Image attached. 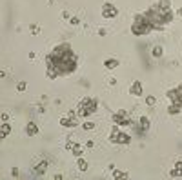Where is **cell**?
<instances>
[{
  "mask_svg": "<svg viewBox=\"0 0 182 180\" xmlns=\"http://www.w3.org/2000/svg\"><path fill=\"white\" fill-rule=\"evenodd\" d=\"M46 64H47V78L53 80L57 76L75 73L76 66H78V58H76L71 44L62 42L46 56Z\"/></svg>",
  "mask_w": 182,
  "mask_h": 180,
  "instance_id": "cell-1",
  "label": "cell"
},
{
  "mask_svg": "<svg viewBox=\"0 0 182 180\" xmlns=\"http://www.w3.org/2000/svg\"><path fill=\"white\" fill-rule=\"evenodd\" d=\"M155 31L153 29V24H151L148 13H137L135 18H133V24H131V33L135 36H142V35H148V33Z\"/></svg>",
  "mask_w": 182,
  "mask_h": 180,
  "instance_id": "cell-2",
  "label": "cell"
},
{
  "mask_svg": "<svg viewBox=\"0 0 182 180\" xmlns=\"http://www.w3.org/2000/svg\"><path fill=\"white\" fill-rule=\"evenodd\" d=\"M96 109H98V100L96 98H82L80 102H78V109H76V115L78 117H89V115H93Z\"/></svg>",
  "mask_w": 182,
  "mask_h": 180,
  "instance_id": "cell-3",
  "label": "cell"
},
{
  "mask_svg": "<svg viewBox=\"0 0 182 180\" xmlns=\"http://www.w3.org/2000/svg\"><path fill=\"white\" fill-rule=\"evenodd\" d=\"M107 140H109L111 144H115V146H129V144H131V137H129L128 133L120 131L117 124L113 126V129H111V133H109Z\"/></svg>",
  "mask_w": 182,
  "mask_h": 180,
  "instance_id": "cell-4",
  "label": "cell"
},
{
  "mask_svg": "<svg viewBox=\"0 0 182 180\" xmlns=\"http://www.w3.org/2000/svg\"><path fill=\"white\" fill-rule=\"evenodd\" d=\"M113 124H117V126H131V118H129L128 111L120 109L117 113H113Z\"/></svg>",
  "mask_w": 182,
  "mask_h": 180,
  "instance_id": "cell-5",
  "label": "cell"
},
{
  "mask_svg": "<svg viewBox=\"0 0 182 180\" xmlns=\"http://www.w3.org/2000/svg\"><path fill=\"white\" fill-rule=\"evenodd\" d=\"M117 15H118V9L111 4V2H106V4L102 6V18H107V20H109V18H115Z\"/></svg>",
  "mask_w": 182,
  "mask_h": 180,
  "instance_id": "cell-6",
  "label": "cell"
},
{
  "mask_svg": "<svg viewBox=\"0 0 182 180\" xmlns=\"http://www.w3.org/2000/svg\"><path fill=\"white\" fill-rule=\"evenodd\" d=\"M166 96L171 100L173 104H182V84L179 87H175V89L166 91Z\"/></svg>",
  "mask_w": 182,
  "mask_h": 180,
  "instance_id": "cell-7",
  "label": "cell"
},
{
  "mask_svg": "<svg viewBox=\"0 0 182 180\" xmlns=\"http://www.w3.org/2000/svg\"><path fill=\"white\" fill-rule=\"evenodd\" d=\"M46 171H47V160H37V164L33 166V175L35 177H44L46 175Z\"/></svg>",
  "mask_w": 182,
  "mask_h": 180,
  "instance_id": "cell-8",
  "label": "cell"
},
{
  "mask_svg": "<svg viewBox=\"0 0 182 180\" xmlns=\"http://www.w3.org/2000/svg\"><path fill=\"white\" fill-rule=\"evenodd\" d=\"M62 127H76L78 126V117H62L60 118V122H58Z\"/></svg>",
  "mask_w": 182,
  "mask_h": 180,
  "instance_id": "cell-9",
  "label": "cell"
},
{
  "mask_svg": "<svg viewBox=\"0 0 182 180\" xmlns=\"http://www.w3.org/2000/svg\"><path fill=\"white\" fill-rule=\"evenodd\" d=\"M142 89H144V87H142V82H140V80H135V82L131 84V87H129V93L133 96H142Z\"/></svg>",
  "mask_w": 182,
  "mask_h": 180,
  "instance_id": "cell-10",
  "label": "cell"
},
{
  "mask_svg": "<svg viewBox=\"0 0 182 180\" xmlns=\"http://www.w3.org/2000/svg\"><path fill=\"white\" fill-rule=\"evenodd\" d=\"M139 127H140V133H148V131H150V127H151L150 118L142 115V117L139 118Z\"/></svg>",
  "mask_w": 182,
  "mask_h": 180,
  "instance_id": "cell-11",
  "label": "cell"
},
{
  "mask_svg": "<svg viewBox=\"0 0 182 180\" xmlns=\"http://www.w3.org/2000/svg\"><path fill=\"white\" fill-rule=\"evenodd\" d=\"M38 131H40V129H38V126H37L33 120L26 124V135H27V137H35V135H38Z\"/></svg>",
  "mask_w": 182,
  "mask_h": 180,
  "instance_id": "cell-12",
  "label": "cell"
},
{
  "mask_svg": "<svg viewBox=\"0 0 182 180\" xmlns=\"http://www.w3.org/2000/svg\"><path fill=\"white\" fill-rule=\"evenodd\" d=\"M84 148H86V146H82V144H76V142H75V146L71 148V153H73V157H75V158H80V157L84 155Z\"/></svg>",
  "mask_w": 182,
  "mask_h": 180,
  "instance_id": "cell-13",
  "label": "cell"
},
{
  "mask_svg": "<svg viewBox=\"0 0 182 180\" xmlns=\"http://www.w3.org/2000/svg\"><path fill=\"white\" fill-rule=\"evenodd\" d=\"M182 111V104H170V107H168V113H170V115H171V117H175V115H179V113H180Z\"/></svg>",
  "mask_w": 182,
  "mask_h": 180,
  "instance_id": "cell-14",
  "label": "cell"
},
{
  "mask_svg": "<svg viewBox=\"0 0 182 180\" xmlns=\"http://www.w3.org/2000/svg\"><path fill=\"white\" fill-rule=\"evenodd\" d=\"M162 55H164L162 46L157 44V46H153V47H151V56H153V58H162Z\"/></svg>",
  "mask_w": 182,
  "mask_h": 180,
  "instance_id": "cell-15",
  "label": "cell"
},
{
  "mask_svg": "<svg viewBox=\"0 0 182 180\" xmlns=\"http://www.w3.org/2000/svg\"><path fill=\"white\" fill-rule=\"evenodd\" d=\"M76 168H78L80 173H86L87 168H89V164H87V160H84L82 157H80V158H76Z\"/></svg>",
  "mask_w": 182,
  "mask_h": 180,
  "instance_id": "cell-16",
  "label": "cell"
},
{
  "mask_svg": "<svg viewBox=\"0 0 182 180\" xmlns=\"http://www.w3.org/2000/svg\"><path fill=\"white\" fill-rule=\"evenodd\" d=\"M118 64L120 62H118L117 58H106V60H104V66H106L107 69H117Z\"/></svg>",
  "mask_w": 182,
  "mask_h": 180,
  "instance_id": "cell-17",
  "label": "cell"
},
{
  "mask_svg": "<svg viewBox=\"0 0 182 180\" xmlns=\"http://www.w3.org/2000/svg\"><path fill=\"white\" fill-rule=\"evenodd\" d=\"M0 131H2V138H6L7 135L11 133V124L9 122H2V127H0Z\"/></svg>",
  "mask_w": 182,
  "mask_h": 180,
  "instance_id": "cell-18",
  "label": "cell"
},
{
  "mask_svg": "<svg viewBox=\"0 0 182 180\" xmlns=\"http://www.w3.org/2000/svg\"><path fill=\"white\" fill-rule=\"evenodd\" d=\"M113 178H129V173H128V171L113 169Z\"/></svg>",
  "mask_w": 182,
  "mask_h": 180,
  "instance_id": "cell-19",
  "label": "cell"
},
{
  "mask_svg": "<svg viewBox=\"0 0 182 180\" xmlns=\"http://www.w3.org/2000/svg\"><path fill=\"white\" fill-rule=\"evenodd\" d=\"M170 177H173V178H180L182 177V168H173V169L170 171Z\"/></svg>",
  "mask_w": 182,
  "mask_h": 180,
  "instance_id": "cell-20",
  "label": "cell"
},
{
  "mask_svg": "<svg viewBox=\"0 0 182 180\" xmlns=\"http://www.w3.org/2000/svg\"><path fill=\"white\" fill-rule=\"evenodd\" d=\"M155 104H157V98H155V96H153V95H148V96H146V106L153 107V106H155Z\"/></svg>",
  "mask_w": 182,
  "mask_h": 180,
  "instance_id": "cell-21",
  "label": "cell"
},
{
  "mask_svg": "<svg viewBox=\"0 0 182 180\" xmlns=\"http://www.w3.org/2000/svg\"><path fill=\"white\" fill-rule=\"evenodd\" d=\"M159 6H160L162 9H171V2L170 0H160V2H157Z\"/></svg>",
  "mask_w": 182,
  "mask_h": 180,
  "instance_id": "cell-22",
  "label": "cell"
},
{
  "mask_svg": "<svg viewBox=\"0 0 182 180\" xmlns=\"http://www.w3.org/2000/svg\"><path fill=\"white\" fill-rule=\"evenodd\" d=\"M82 129H84V131H91V129H95V122H84V124H82Z\"/></svg>",
  "mask_w": 182,
  "mask_h": 180,
  "instance_id": "cell-23",
  "label": "cell"
},
{
  "mask_svg": "<svg viewBox=\"0 0 182 180\" xmlns=\"http://www.w3.org/2000/svg\"><path fill=\"white\" fill-rule=\"evenodd\" d=\"M26 89H27V84H26V82H18V84H17V91H18V93H24Z\"/></svg>",
  "mask_w": 182,
  "mask_h": 180,
  "instance_id": "cell-24",
  "label": "cell"
},
{
  "mask_svg": "<svg viewBox=\"0 0 182 180\" xmlns=\"http://www.w3.org/2000/svg\"><path fill=\"white\" fill-rule=\"evenodd\" d=\"M29 29H31L33 35H38V33H40V29H38V26H37V24H31V26H29Z\"/></svg>",
  "mask_w": 182,
  "mask_h": 180,
  "instance_id": "cell-25",
  "label": "cell"
},
{
  "mask_svg": "<svg viewBox=\"0 0 182 180\" xmlns=\"http://www.w3.org/2000/svg\"><path fill=\"white\" fill-rule=\"evenodd\" d=\"M69 24H71V26H78V24H80V18H78V17H71V18H69Z\"/></svg>",
  "mask_w": 182,
  "mask_h": 180,
  "instance_id": "cell-26",
  "label": "cell"
},
{
  "mask_svg": "<svg viewBox=\"0 0 182 180\" xmlns=\"http://www.w3.org/2000/svg\"><path fill=\"white\" fill-rule=\"evenodd\" d=\"M95 148V142H93V140H87L86 142V149H93Z\"/></svg>",
  "mask_w": 182,
  "mask_h": 180,
  "instance_id": "cell-27",
  "label": "cell"
},
{
  "mask_svg": "<svg viewBox=\"0 0 182 180\" xmlns=\"http://www.w3.org/2000/svg\"><path fill=\"white\" fill-rule=\"evenodd\" d=\"M2 122H9V113H2Z\"/></svg>",
  "mask_w": 182,
  "mask_h": 180,
  "instance_id": "cell-28",
  "label": "cell"
},
{
  "mask_svg": "<svg viewBox=\"0 0 182 180\" xmlns=\"http://www.w3.org/2000/svg\"><path fill=\"white\" fill-rule=\"evenodd\" d=\"M18 168H11V177H18Z\"/></svg>",
  "mask_w": 182,
  "mask_h": 180,
  "instance_id": "cell-29",
  "label": "cell"
},
{
  "mask_svg": "<svg viewBox=\"0 0 182 180\" xmlns=\"http://www.w3.org/2000/svg\"><path fill=\"white\" fill-rule=\"evenodd\" d=\"M73 146H75V142L67 140V144H66V149H67V151H71V148H73Z\"/></svg>",
  "mask_w": 182,
  "mask_h": 180,
  "instance_id": "cell-30",
  "label": "cell"
},
{
  "mask_svg": "<svg viewBox=\"0 0 182 180\" xmlns=\"http://www.w3.org/2000/svg\"><path fill=\"white\" fill-rule=\"evenodd\" d=\"M62 18H64V20H69V18H71V15H69L67 11H62Z\"/></svg>",
  "mask_w": 182,
  "mask_h": 180,
  "instance_id": "cell-31",
  "label": "cell"
},
{
  "mask_svg": "<svg viewBox=\"0 0 182 180\" xmlns=\"http://www.w3.org/2000/svg\"><path fill=\"white\" fill-rule=\"evenodd\" d=\"M107 82H109L111 85H115V84H117V78H115V76H109V80H107Z\"/></svg>",
  "mask_w": 182,
  "mask_h": 180,
  "instance_id": "cell-32",
  "label": "cell"
},
{
  "mask_svg": "<svg viewBox=\"0 0 182 180\" xmlns=\"http://www.w3.org/2000/svg\"><path fill=\"white\" fill-rule=\"evenodd\" d=\"M98 35H100V36H106V35H107V31L104 29V27H102V29H98Z\"/></svg>",
  "mask_w": 182,
  "mask_h": 180,
  "instance_id": "cell-33",
  "label": "cell"
},
{
  "mask_svg": "<svg viewBox=\"0 0 182 180\" xmlns=\"http://www.w3.org/2000/svg\"><path fill=\"white\" fill-rule=\"evenodd\" d=\"M175 168H182V160H177L175 162Z\"/></svg>",
  "mask_w": 182,
  "mask_h": 180,
  "instance_id": "cell-34",
  "label": "cell"
},
{
  "mask_svg": "<svg viewBox=\"0 0 182 180\" xmlns=\"http://www.w3.org/2000/svg\"><path fill=\"white\" fill-rule=\"evenodd\" d=\"M53 178H55V180H62V178H64V175H55Z\"/></svg>",
  "mask_w": 182,
  "mask_h": 180,
  "instance_id": "cell-35",
  "label": "cell"
},
{
  "mask_svg": "<svg viewBox=\"0 0 182 180\" xmlns=\"http://www.w3.org/2000/svg\"><path fill=\"white\" fill-rule=\"evenodd\" d=\"M177 15H179V17H182V7H179V11H177Z\"/></svg>",
  "mask_w": 182,
  "mask_h": 180,
  "instance_id": "cell-36",
  "label": "cell"
}]
</instances>
